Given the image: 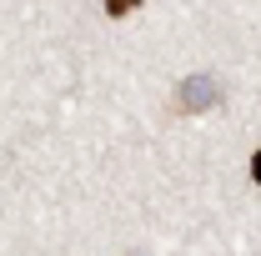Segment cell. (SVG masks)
<instances>
[{
	"label": "cell",
	"mask_w": 261,
	"mask_h": 256,
	"mask_svg": "<svg viewBox=\"0 0 261 256\" xmlns=\"http://www.w3.org/2000/svg\"><path fill=\"white\" fill-rule=\"evenodd\" d=\"M251 176H256V186H261V151L251 156Z\"/></svg>",
	"instance_id": "cell-3"
},
{
	"label": "cell",
	"mask_w": 261,
	"mask_h": 256,
	"mask_svg": "<svg viewBox=\"0 0 261 256\" xmlns=\"http://www.w3.org/2000/svg\"><path fill=\"white\" fill-rule=\"evenodd\" d=\"M126 10H136L130 0H106V15H126Z\"/></svg>",
	"instance_id": "cell-2"
},
{
	"label": "cell",
	"mask_w": 261,
	"mask_h": 256,
	"mask_svg": "<svg viewBox=\"0 0 261 256\" xmlns=\"http://www.w3.org/2000/svg\"><path fill=\"white\" fill-rule=\"evenodd\" d=\"M216 106H221V86L206 70H196V75H186L176 86V111L181 116H201V111H216Z\"/></svg>",
	"instance_id": "cell-1"
}]
</instances>
